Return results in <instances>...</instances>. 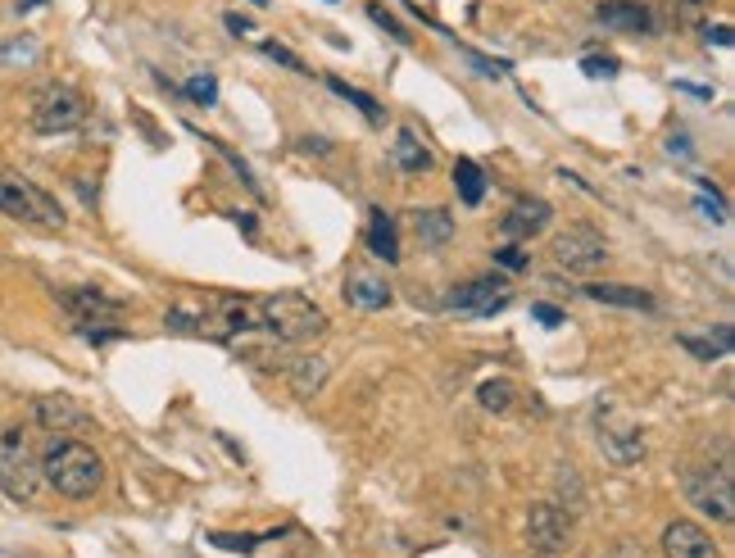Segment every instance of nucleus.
<instances>
[{
    "label": "nucleus",
    "mask_w": 735,
    "mask_h": 558,
    "mask_svg": "<svg viewBox=\"0 0 735 558\" xmlns=\"http://www.w3.org/2000/svg\"><path fill=\"white\" fill-rule=\"evenodd\" d=\"M595 19L613 32H636V37H645V32L654 28V10L640 5V0H604L595 10Z\"/></svg>",
    "instance_id": "4468645a"
},
{
    "label": "nucleus",
    "mask_w": 735,
    "mask_h": 558,
    "mask_svg": "<svg viewBox=\"0 0 735 558\" xmlns=\"http://www.w3.org/2000/svg\"><path fill=\"white\" fill-rule=\"evenodd\" d=\"M187 96H191V100H200V105H214V100H218V82H214V73H200V78H191V82H187Z\"/></svg>",
    "instance_id": "c85d7f7f"
},
{
    "label": "nucleus",
    "mask_w": 735,
    "mask_h": 558,
    "mask_svg": "<svg viewBox=\"0 0 735 558\" xmlns=\"http://www.w3.org/2000/svg\"><path fill=\"white\" fill-rule=\"evenodd\" d=\"M509 300H513V286L504 282V277H472V282L454 286V291L445 295V309L472 314V318H490V314H500V309H509Z\"/></svg>",
    "instance_id": "6e6552de"
},
{
    "label": "nucleus",
    "mask_w": 735,
    "mask_h": 558,
    "mask_svg": "<svg viewBox=\"0 0 735 558\" xmlns=\"http://www.w3.org/2000/svg\"><path fill=\"white\" fill-rule=\"evenodd\" d=\"M495 264L509 268V273H522V268H527V255H522L518 245H500V250H495Z\"/></svg>",
    "instance_id": "2f4dec72"
},
{
    "label": "nucleus",
    "mask_w": 735,
    "mask_h": 558,
    "mask_svg": "<svg viewBox=\"0 0 735 558\" xmlns=\"http://www.w3.org/2000/svg\"><path fill=\"white\" fill-rule=\"evenodd\" d=\"M327 87L336 91V96H345V100H354V105L363 109V118H368V123H382V105H377L373 96H368V91H359V87H350V82H341V78H327Z\"/></svg>",
    "instance_id": "bb28decb"
},
{
    "label": "nucleus",
    "mask_w": 735,
    "mask_h": 558,
    "mask_svg": "<svg viewBox=\"0 0 735 558\" xmlns=\"http://www.w3.org/2000/svg\"><path fill=\"white\" fill-rule=\"evenodd\" d=\"M554 490H559V509L563 513H586V486H581L577 468H559Z\"/></svg>",
    "instance_id": "b1692460"
},
{
    "label": "nucleus",
    "mask_w": 735,
    "mask_h": 558,
    "mask_svg": "<svg viewBox=\"0 0 735 558\" xmlns=\"http://www.w3.org/2000/svg\"><path fill=\"white\" fill-rule=\"evenodd\" d=\"M581 69H586L590 78H613V73H618V59L613 55H586L581 59Z\"/></svg>",
    "instance_id": "c756f323"
},
{
    "label": "nucleus",
    "mask_w": 735,
    "mask_h": 558,
    "mask_svg": "<svg viewBox=\"0 0 735 558\" xmlns=\"http://www.w3.org/2000/svg\"><path fill=\"white\" fill-rule=\"evenodd\" d=\"M536 558H559V554H536Z\"/></svg>",
    "instance_id": "ea45409f"
},
{
    "label": "nucleus",
    "mask_w": 735,
    "mask_h": 558,
    "mask_svg": "<svg viewBox=\"0 0 735 558\" xmlns=\"http://www.w3.org/2000/svg\"><path fill=\"white\" fill-rule=\"evenodd\" d=\"M327 359H291L286 363V382H291V391L300 395V400H314L318 391H323L327 382Z\"/></svg>",
    "instance_id": "aec40b11"
},
{
    "label": "nucleus",
    "mask_w": 735,
    "mask_h": 558,
    "mask_svg": "<svg viewBox=\"0 0 735 558\" xmlns=\"http://www.w3.org/2000/svg\"><path fill=\"white\" fill-rule=\"evenodd\" d=\"M368 19H373L382 32H391V41H400V46H409V41H413V37H409V28H404V23L395 19L391 10H382L377 0H368Z\"/></svg>",
    "instance_id": "cd10ccee"
},
{
    "label": "nucleus",
    "mask_w": 735,
    "mask_h": 558,
    "mask_svg": "<svg viewBox=\"0 0 735 558\" xmlns=\"http://www.w3.org/2000/svg\"><path fill=\"white\" fill-rule=\"evenodd\" d=\"M713 10V0H658V19L663 28H699Z\"/></svg>",
    "instance_id": "4be33fe9"
},
{
    "label": "nucleus",
    "mask_w": 735,
    "mask_h": 558,
    "mask_svg": "<svg viewBox=\"0 0 735 558\" xmlns=\"http://www.w3.org/2000/svg\"><path fill=\"white\" fill-rule=\"evenodd\" d=\"M0 59H37V41L19 37L14 46H0Z\"/></svg>",
    "instance_id": "473e14b6"
},
{
    "label": "nucleus",
    "mask_w": 735,
    "mask_h": 558,
    "mask_svg": "<svg viewBox=\"0 0 735 558\" xmlns=\"http://www.w3.org/2000/svg\"><path fill=\"white\" fill-rule=\"evenodd\" d=\"M55 300L69 309L73 332H82V327H100V323H114V318L123 314V300L96 291V286H59Z\"/></svg>",
    "instance_id": "9b49d317"
},
{
    "label": "nucleus",
    "mask_w": 735,
    "mask_h": 558,
    "mask_svg": "<svg viewBox=\"0 0 735 558\" xmlns=\"http://www.w3.org/2000/svg\"><path fill=\"white\" fill-rule=\"evenodd\" d=\"M41 0H19V10H37Z\"/></svg>",
    "instance_id": "58836bf2"
},
{
    "label": "nucleus",
    "mask_w": 735,
    "mask_h": 558,
    "mask_svg": "<svg viewBox=\"0 0 735 558\" xmlns=\"http://www.w3.org/2000/svg\"><path fill=\"white\" fill-rule=\"evenodd\" d=\"M663 558H722V549H717V540L708 536L699 522L690 518H677L663 527Z\"/></svg>",
    "instance_id": "ddd939ff"
},
{
    "label": "nucleus",
    "mask_w": 735,
    "mask_h": 558,
    "mask_svg": "<svg viewBox=\"0 0 735 558\" xmlns=\"http://www.w3.org/2000/svg\"><path fill=\"white\" fill-rule=\"evenodd\" d=\"M477 400H481V409H486V413H509L513 400H518V386L504 382V377H495V382L477 386Z\"/></svg>",
    "instance_id": "393cba45"
},
{
    "label": "nucleus",
    "mask_w": 735,
    "mask_h": 558,
    "mask_svg": "<svg viewBox=\"0 0 735 558\" xmlns=\"http://www.w3.org/2000/svg\"><path fill=\"white\" fill-rule=\"evenodd\" d=\"M681 490L699 513L717 522H735V477H731V454L708 463H686L681 468Z\"/></svg>",
    "instance_id": "7ed1b4c3"
},
{
    "label": "nucleus",
    "mask_w": 735,
    "mask_h": 558,
    "mask_svg": "<svg viewBox=\"0 0 735 558\" xmlns=\"http://www.w3.org/2000/svg\"><path fill=\"white\" fill-rule=\"evenodd\" d=\"M413 236H418L427 250H441V245L454 241V218L445 209H418L413 214Z\"/></svg>",
    "instance_id": "412c9836"
},
{
    "label": "nucleus",
    "mask_w": 735,
    "mask_h": 558,
    "mask_svg": "<svg viewBox=\"0 0 735 558\" xmlns=\"http://www.w3.org/2000/svg\"><path fill=\"white\" fill-rule=\"evenodd\" d=\"M595 422H599V450L618 463V468H631V463L645 459V436H640V427H631L622 413H613L608 404H599Z\"/></svg>",
    "instance_id": "1a4fd4ad"
},
{
    "label": "nucleus",
    "mask_w": 735,
    "mask_h": 558,
    "mask_svg": "<svg viewBox=\"0 0 735 558\" xmlns=\"http://www.w3.org/2000/svg\"><path fill=\"white\" fill-rule=\"evenodd\" d=\"M28 123H32V132H41V137L73 132V128L87 123V100H82L73 87H64V82H50V87H41L37 96H32Z\"/></svg>",
    "instance_id": "423d86ee"
},
{
    "label": "nucleus",
    "mask_w": 735,
    "mask_h": 558,
    "mask_svg": "<svg viewBox=\"0 0 735 558\" xmlns=\"http://www.w3.org/2000/svg\"><path fill=\"white\" fill-rule=\"evenodd\" d=\"M255 314H259V332L277 336L282 345H304V341H318L327 332V309L314 304L309 295L300 291H273L264 300H255Z\"/></svg>",
    "instance_id": "f03ea898"
},
{
    "label": "nucleus",
    "mask_w": 735,
    "mask_h": 558,
    "mask_svg": "<svg viewBox=\"0 0 735 558\" xmlns=\"http://www.w3.org/2000/svg\"><path fill=\"white\" fill-rule=\"evenodd\" d=\"M0 490L14 504H32L41 495V463L19 427H0Z\"/></svg>",
    "instance_id": "39448f33"
},
{
    "label": "nucleus",
    "mask_w": 735,
    "mask_h": 558,
    "mask_svg": "<svg viewBox=\"0 0 735 558\" xmlns=\"http://www.w3.org/2000/svg\"><path fill=\"white\" fill-rule=\"evenodd\" d=\"M527 545L536 554H563V549H572V518L554 500H536L527 509Z\"/></svg>",
    "instance_id": "9d476101"
},
{
    "label": "nucleus",
    "mask_w": 735,
    "mask_h": 558,
    "mask_svg": "<svg viewBox=\"0 0 735 558\" xmlns=\"http://www.w3.org/2000/svg\"><path fill=\"white\" fill-rule=\"evenodd\" d=\"M549 255H554V264L559 268H568V273H599V268L608 264V241H604L599 227L572 223L568 232L554 236Z\"/></svg>",
    "instance_id": "0eeeda50"
},
{
    "label": "nucleus",
    "mask_w": 735,
    "mask_h": 558,
    "mask_svg": "<svg viewBox=\"0 0 735 558\" xmlns=\"http://www.w3.org/2000/svg\"><path fill=\"white\" fill-rule=\"evenodd\" d=\"M391 164L400 168V173H427V168H432V150H427V141L413 128H400L395 132V146H391Z\"/></svg>",
    "instance_id": "a211bd4d"
},
{
    "label": "nucleus",
    "mask_w": 735,
    "mask_h": 558,
    "mask_svg": "<svg viewBox=\"0 0 735 558\" xmlns=\"http://www.w3.org/2000/svg\"><path fill=\"white\" fill-rule=\"evenodd\" d=\"M581 295L595 304H613V309H654V295L640 291V286H622V282H590V286H581Z\"/></svg>",
    "instance_id": "dca6fc26"
},
{
    "label": "nucleus",
    "mask_w": 735,
    "mask_h": 558,
    "mask_svg": "<svg viewBox=\"0 0 735 558\" xmlns=\"http://www.w3.org/2000/svg\"><path fill=\"white\" fill-rule=\"evenodd\" d=\"M264 55H268V59H277V64H286L291 73H304V59H300V55H291L286 46H277V41H264Z\"/></svg>",
    "instance_id": "7c9ffc66"
},
{
    "label": "nucleus",
    "mask_w": 735,
    "mask_h": 558,
    "mask_svg": "<svg viewBox=\"0 0 735 558\" xmlns=\"http://www.w3.org/2000/svg\"><path fill=\"white\" fill-rule=\"evenodd\" d=\"M531 318H536V323H545V327H563V314L559 309H554V304H531Z\"/></svg>",
    "instance_id": "f704fd0d"
},
{
    "label": "nucleus",
    "mask_w": 735,
    "mask_h": 558,
    "mask_svg": "<svg viewBox=\"0 0 735 558\" xmlns=\"http://www.w3.org/2000/svg\"><path fill=\"white\" fill-rule=\"evenodd\" d=\"M41 481L64 500H91L105 486V459L73 436H55L41 450Z\"/></svg>",
    "instance_id": "f257e3e1"
},
{
    "label": "nucleus",
    "mask_w": 735,
    "mask_h": 558,
    "mask_svg": "<svg viewBox=\"0 0 735 558\" xmlns=\"http://www.w3.org/2000/svg\"><path fill=\"white\" fill-rule=\"evenodd\" d=\"M454 191H459L463 205H481V196H486V173H481L472 159H459V164H454Z\"/></svg>",
    "instance_id": "5701e85b"
},
{
    "label": "nucleus",
    "mask_w": 735,
    "mask_h": 558,
    "mask_svg": "<svg viewBox=\"0 0 735 558\" xmlns=\"http://www.w3.org/2000/svg\"><path fill=\"white\" fill-rule=\"evenodd\" d=\"M549 218H554V209L545 200H518L509 209V218H504V236H536L549 227Z\"/></svg>",
    "instance_id": "6ab92c4d"
},
{
    "label": "nucleus",
    "mask_w": 735,
    "mask_h": 558,
    "mask_svg": "<svg viewBox=\"0 0 735 558\" xmlns=\"http://www.w3.org/2000/svg\"><path fill=\"white\" fill-rule=\"evenodd\" d=\"M32 418H37L50 436H73V431L91 427V413L82 409L73 395H41V400H32Z\"/></svg>",
    "instance_id": "f8f14e48"
},
{
    "label": "nucleus",
    "mask_w": 735,
    "mask_h": 558,
    "mask_svg": "<svg viewBox=\"0 0 735 558\" xmlns=\"http://www.w3.org/2000/svg\"><path fill=\"white\" fill-rule=\"evenodd\" d=\"M681 345H686L690 354H699V359H726V354H731V327L722 323V332H717V341L713 336H681Z\"/></svg>",
    "instance_id": "a878e982"
},
{
    "label": "nucleus",
    "mask_w": 735,
    "mask_h": 558,
    "mask_svg": "<svg viewBox=\"0 0 735 558\" xmlns=\"http://www.w3.org/2000/svg\"><path fill=\"white\" fill-rule=\"evenodd\" d=\"M608 558H645V554H640L636 545H613V554H608Z\"/></svg>",
    "instance_id": "4c0bfd02"
},
{
    "label": "nucleus",
    "mask_w": 735,
    "mask_h": 558,
    "mask_svg": "<svg viewBox=\"0 0 735 558\" xmlns=\"http://www.w3.org/2000/svg\"><path fill=\"white\" fill-rule=\"evenodd\" d=\"M214 545H223V549H232V554H250V549L259 545V536H209Z\"/></svg>",
    "instance_id": "72a5a7b5"
},
{
    "label": "nucleus",
    "mask_w": 735,
    "mask_h": 558,
    "mask_svg": "<svg viewBox=\"0 0 735 558\" xmlns=\"http://www.w3.org/2000/svg\"><path fill=\"white\" fill-rule=\"evenodd\" d=\"M345 300H350L354 309H363V314H377V309L391 304V286H386V277L368 273V268H350V277H345Z\"/></svg>",
    "instance_id": "2eb2a0df"
},
{
    "label": "nucleus",
    "mask_w": 735,
    "mask_h": 558,
    "mask_svg": "<svg viewBox=\"0 0 735 558\" xmlns=\"http://www.w3.org/2000/svg\"><path fill=\"white\" fill-rule=\"evenodd\" d=\"M0 214L19 218L28 227H46V232H59L69 223L50 191H41L37 182H28L23 173H10V168H0Z\"/></svg>",
    "instance_id": "20e7f679"
},
{
    "label": "nucleus",
    "mask_w": 735,
    "mask_h": 558,
    "mask_svg": "<svg viewBox=\"0 0 735 558\" xmlns=\"http://www.w3.org/2000/svg\"><path fill=\"white\" fill-rule=\"evenodd\" d=\"M227 32H236V37H241V32H250V19H241V14H227Z\"/></svg>",
    "instance_id": "e433bc0d"
},
{
    "label": "nucleus",
    "mask_w": 735,
    "mask_h": 558,
    "mask_svg": "<svg viewBox=\"0 0 735 558\" xmlns=\"http://www.w3.org/2000/svg\"><path fill=\"white\" fill-rule=\"evenodd\" d=\"M368 250H373L382 264H400V232H395V218L386 209H373L368 214V232H363Z\"/></svg>",
    "instance_id": "f3484780"
},
{
    "label": "nucleus",
    "mask_w": 735,
    "mask_h": 558,
    "mask_svg": "<svg viewBox=\"0 0 735 558\" xmlns=\"http://www.w3.org/2000/svg\"><path fill=\"white\" fill-rule=\"evenodd\" d=\"M708 41H717V46H731V28H726V23H717V28H708Z\"/></svg>",
    "instance_id": "c9c22d12"
}]
</instances>
